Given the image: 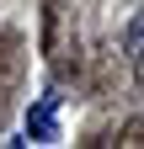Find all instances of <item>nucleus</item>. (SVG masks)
I'll return each instance as SVG.
<instances>
[{
	"label": "nucleus",
	"mask_w": 144,
	"mask_h": 149,
	"mask_svg": "<svg viewBox=\"0 0 144 149\" xmlns=\"http://www.w3.org/2000/svg\"><path fill=\"white\" fill-rule=\"evenodd\" d=\"M53 107H59V96H43L38 107L27 112V139H38V144H53V139H59V117H53Z\"/></svg>",
	"instance_id": "nucleus-1"
},
{
	"label": "nucleus",
	"mask_w": 144,
	"mask_h": 149,
	"mask_svg": "<svg viewBox=\"0 0 144 149\" xmlns=\"http://www.w3.org/2000/svg\"><path fill=\"white\" fill-rule=\"evenodd\" d=\"M128 53H134V64H144V11L128 22Z\"/></svg>",
	"instance_id": "nucleus-2"
}]
</instances>
